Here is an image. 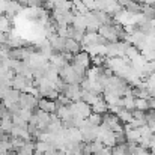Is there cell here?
Returning a JSON list of instances; mask_svg holds the SVG:
<instances>
[{
	"label": "cell",
	"instance_id": "cell-1",
	"mask_svg": "<svg viewBox=\"0 0 155 155\" xmlns=\"http://www.w3.org/2000/svg\"><path fill=\"white\" fill-rule=\"evenodd\" d=\"M20 95H21V92H20V91L9 87V89L3 94L2 101L6 104V107H9V105H12V104H18V101H20Z\"/></svg>",
	"mask_w": 155,
	"mask_h": 155
},
{
	"label": "cell",
	"instance_id": "cell-2",
	"mask_svg": "<svg viewBox=\"0 0 155 155\" xmlns=\"http://www.w3.org/2000/svg\"><path fill=\"white\" fill-rule=\"evenodd\" d=\"M38 108L48 113V114H56L57 111V107H56V103L51 101V100H47V98H39L38 101Z\"/></svg>",
	"mask_w": 155,
	"mask_h": 155
},
{
	"label": "cell",
	"instance_id": "cell-3",
	"mask_svg": "<svg viewBox=\"0 0 155 155\" xmlns=\"http://www.w3.org/2000/svg\"><path fill=\"white\" fill-rule=\"evenodd\" d=\"M143 15V20L146 21H154L155 20V6H151V5H143L142 6V12Z\"/></svg>",
	"mask_w": 155,
	"mask_h": 155
}]
</instances>
